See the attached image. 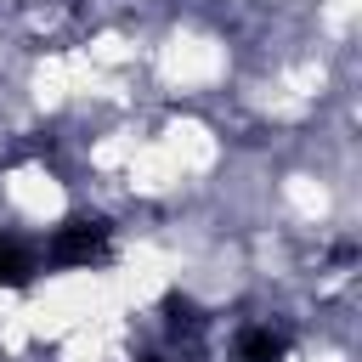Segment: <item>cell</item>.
Returning a JSON list of instances; mask_svg holds the SVG:
<instances>
[{"mask_svg":"<svg viewBox=\"0 0 362 362\" xmlns=\"http://www.w3.org/2000/svg\"><path fill=\"white\" fill-rule=\"evenodd\" d=\"M107 249H113L107 221H62L45 243V260L51 266H96V260H107Z\"/></svg>","mask_w":362,"mask_h":362,"instance_id":"1","label":"cell"},{"mask_svg":"<svg viewBox=\"0 0 362 362\" xmlns=\"http://www.w3.org/2000/svg\"><path fill=\"white\" fill-rule=\"evenodd\" d=\"M288 356V339L272 334V328H243L238 334V362H283Z\"/></svg>","mask_w":362,"mask_h":362,"instance_id":"2","label":"cell"},{"mask_svg":"<svg viewBox=\"0 0 362 362\" xmlns=\"http://www.w3.org/2000/svg\"><path fill=\"white\" fill-rule=\"evenodd\" d=\"M34 272H40V260H34V249H23V243H0V288H28L34 283Z\"/></svg>","mask_w":362,"mask_h":362,"instance_id":"3","label":"cell"}]
</instances>
